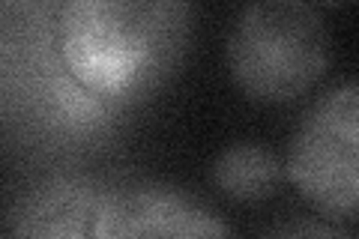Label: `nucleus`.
Returning <instances> with one entry per match:
<instances>
[{
    "instance_id": "f257e3e1",
    "label": "nucleus",
    "mask_w": 359,
    "mask_h": 239,
    "mask_svg": "<svg viewBox=\"0 0 359 239\" xmlns=\"http://www.w3.org/2000/svg\"><path fill=\"white\" fill-rule=\"evenodd\" d=\"M195 6L174 0H66L54 13V51L99 102L132 111L186 66Z\"/></svg>"
},
{
    "instance_id": "f03ea898",
    "label": "nucleus",
    "mask_w": 359,
    "mask_h": 239,
    "mask_svg": "<svg viewBox=\"0 0 359 239\" xmlns=\"http://www.w3.org/2000/svg\"><path fill=\"white\" fill-rule=\"evenodd\" d=\"M224 57L245 99L285 105L306 96L327 72L330 30L311 4L261 0L233 18Z\"/></svg>"
},
{
    "instance_id": "7ed1b4c3",
    "label": "nucleus",
    "mask_w": 359,
    "mask_h": 239,
    "mask_svg": "<svg viewBox=\"0 0 359 239\" xmlns=\"http://www.w3.org/2000/svg\"><path fill=\"white\" fill-rule=\"evenodd\" d=\"M287 179L309 207L332 224H353L359 203V87L327 90L290 141Z\"/></svg>"
},
{
    "instance_id": "20e7f679",
    "label": "nucleus",
    "mask_w": 359,
    "mask_h": 239,
    "mask_svg": "<svg viewBox=\"0 0 359 239\" xmlns=\"http://www.w3.org/2000/svg\"><path fill=\"white\" fill-rule=\"evenodd\" d=\"M96 239H231L204 198L165 179L114 183L96 215Z\"/></svg>"
},
{
    "instance_id": "39448f33",
    "label": "nucleus",
    "mask_w": 359,
    "mask_h": 239,
    "mask_svg": "<svg viewBox=\"0 0 359 239\" xmlns=\"http://www.w3.org/2000/svg\"><path fill=\"white\" fill-rule=\"evenodd\" d=\"M111 183L78 170L36 179L13 207V239H96V215Z\"/></svg>"
},
{
    "instance_id": "423d86ee",
    "label": "nucleus",
    "mask_w": 359,
    "mask_h": 239,
    "mask_svg": "<svg viewBox=\"0 0 359 239\" xmlns=\"http://www.w3.org/2000/svg\"><path fill=\"white\" fill-rule=\"evenodd\" d=\"M210 179L224 198L237 203H261L273 198L285 179V165L278 156L255 141L231 144L216 156Z\"/></svg>"
},
{
    "instance_id": "0eeeda50",
    "label": "nucleus",
    "mask_w": 359,
    "mask_h": 239,
    "mask_svg": "<svg viewBox=\"0 0 359 239\" xmlns=\"http://www.w3.org/2000/svg\"><path fill=\"white\" fill-rule=\"evenodd\" d=\"M266 239H353V233L327 219H294L276 227Z\"/></svg>"
},
{
    "instance_id": "6e6552de",
    "label": "nucleus",
    "mask_w": 359,
    "mask_h": 239,
    "mask_svg": "<svg viewBox=\"0 0 359 239\" xmlns=\"http://www.w3.org/2000/svg\"><path fill=\"white\" fill-rule=\"evenodd\" d=\"M18 51V9L0 6V90L6 84V75L15 63Z\"/></svg>"
}]
</instances>
